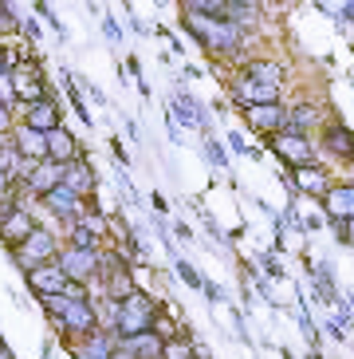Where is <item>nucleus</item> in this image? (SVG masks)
Returning <instances> with one entry per match:
<instances>
[{"instance_id":"obj_8","label":"nucleus","mask_w":354,"mask_h":359,"mask_svg":"<svg viewBox=\"0 0 354 359\" xmlns=\"http://www.w3.org/2000/svg\"><path fill=\"white\" fill-rule=\"evenodd\" d=\"M36 201H40L43 210L59 222V229H71V225L87 213V198H83V194H75L71 186H63V182L55 186V190H48L43 198H36Z\"/></svg>"},{"instance_id":"obj_22","label":"nucleus","mask_w":354,"mask_h":359,"mask_svg":"<svg viewBox=\"0 0 354 359\" xmlns=\"http://www.w3.org/2000/svg\"><path fill=\"white\" fill-rule=\"evenodd\" d=\"M323 123H327V115L315 99H295V103H288V127L315 130V127H323Z\"/></svg>"},{"instance_id":"obj_28","label":"nucleus","mask_w":354,"mask_h":359,"mask_svg":"<svg viewBox=\"0 0 354 359\" xmlns=\"http://www.w3.org/2000/svg\"><path fill=\"white\" fill-rule=\"evenodd\" d=\"M174 273H177V280L185 288H193V292H201V285H205V276L193 269V261H185V257H174Z\"/></svg>"},{"instance_id":"obj_9","label":"nucleus","mask_w":354,"mask_h":359,"mask_svg":"<svg viewBox=\"0 0 354 359\" xmlns=\"http://www.w3.org/2000/svg\"><path fill=\"white\" fill-rule=\"evenodd\" d=\"M55 327L71 339H83V336H91V332H99V327H103V316H99L94 296L91 300H71V304L63 308V316L55 320Z\"/></svg>"},{"instance_id":"obj_35","label":"nucleus","mask_w":354,"mask_h":359,"mask_svg":"<svg viewBox=\"0 0 354 359\" xmlns=\"http://www.w3.org/2000/svg\"><path fill=\"white\" fill-rule=\"evenodd\" d=\"M154 332H157V336H162V339H174V336H181V327H177V324H174V320H169V316H166V312H162V308H157V320H154Z\"/></svg>"},{"instance_id":"obj_11","label":"nucleus","mask_w":354,"mask_h":359,"mask_svg":"<svg viewBox=\"0 0 354 359\" xmlns=\"http://www.w3.org/2000/svg\"><path fill=\"white\" fill-rule=\"evenodd\" d=\"M8 75H12V83H16V95H20V103H36V99H48V95H52L43 67L36 64V60H28V55H20V60L8 67Z\"/></svg>"},{"instance_id":"obj_4","label":"nucleus","mask_w":354,"mask_h":359,"mask_svg":"<svg viewBox=\"0 0 354 359\" xmlns=\"http://www.w3.org/2000/svg\"><path fill=\"white\" fill-rule=\"evenodd\" d=\"M283 186H288V194L292 198H311V201H323V194L331 190V170L323 166V162H307V166H292L280 174Z\"/></svg>"},{"instance_id":"obj_12","label":"nucleus","mask_w":354,"mask_h":359,"mask_svg":"<svg viewBox=\"0 0 354 359\" xmlns=\"http://www.w3.org/2000/svg\"><path fill=\"white\" fill-rule=\"evenodd\" d=\"M319 150H323L327 158L354 166V130L346 127L343 118H334V115H331L323 127H319Z\"/></svg>"},{"instance_id":"obj_29","label":"nucleus","mask_w":354,"mask_h":359,"mask_svg":"<svg viewBox=\"0 0 354 359\" xmlns=\"http://www.w3.org/2000/svg\"><path fill=\"white\" fill-rule=\"evenodd\" d=\"M193 355H197V344L189 339V332L166 339V355H162V359H193Z\"/></svg>"},{"instance_id":"obj_42","label":"nucleus","mask_w":354,"mask_h":359,"mask_svg":"<svg viewBox=\"0 0 354 359\" xmlns=\"http://www.w3.org/2000/svg\"><path fill=\"white\" fill-rule=\"evenodd\" d=\"M79 87H83V91H87V95H91V99H94V103H99V107H106V95H103V91H99V87H94V83H87L83 75H79Z\"/></svg>"},{"instance_id":"obj_20","label":"nucleus","mask_w":354,"mask_h":359,"mask_svg":"<svg viewBox=\"0 0 354 359\" xmlns=\"http://www.w3.org/2000/svg\"><path fill=\"white\" fill-rule=\"evenodd\" d=\"M115 344H118V336L111 332V327H99V332H91V336H83V339H75V359H111L115 355Z\"/></svg>"},{"instance_id":"obj_38","label":"nucleus","mask_w":354,"mask_h":359,"mask_svg":"<svg viewBox=\"0 0 354 359\" xmlns=\"http://www.w3.org/2000/svg\"><path fill=\"white\" fill-rule=\"evenodd\" d=\"M232 327H236L240 344H252V332H248V324H244V312H236V308H232Z\"/></svg>"},{"instance_id":"obj_52","label":"nucleus","mask_w":354,"mask_h":359,"mask_svg":"<svg viewBox=\"0 0 354 359\" xmlns=\"http://www.w3.org/2000/svg\"><path fill=\"white\" fill-rule=\"evenodd\" d=\"M154 4H169V0H154Z\"/></svg>"},{"instance_id":"obj_21","label":"nucleus","mask_w":354,"mask_h":359,"mask_svg":"<svg viewBox=\"0 0 354 359\" xmlns=\"http://www.w3.org/2000/svg\"><path fill=\"white\" fill-rule=\"evenodd\" d=\"M12 142H16V150H20L24 158H36V162L48 158V135L28 127V123H16L12 127Z\"/></svg>"},{"instance_id":"obj_33","label":"nucleus","mask_w":354,"mask_h":359,"mask_svg":"<svg viewBox=\"0 0 354 359\" xmlns=\"http://www.w3.org/2000/svg\"><path fill=\"white\" fill-rule=\"evenodd\" d=\"M260 269H264V276H268V280H280V276H283L280 249H264V253H260Z\"/></svg>"},{"instance_id":"obj_31","label":"nucleus","mask_w":354,"mask_h":359,"mask_svg":"<svg viewBox=\"0 0 354 359\" xmlns=\"http://www.w3.org/2000/svg\"><path fill=\"white\" fill-rule=\"evenodd\" d=\"M295 324H299V332H303V339H307V344H311V348H319V336H315V324H311V312H307V300H295Z\"/></svg>"},{"instance_id":"obj_27","label":"nucleus","mask_w":354,"mask_h":359,"mask_svg":"<svg viewBox=\"0 0 354 359\" xmlns=\"http://www.w3.org/2000/svg\"><path fill=\"white\" fill-rule=\"evenodd\" d=\"M20 150H16V142H12V135H0V170L4 174H12V182H16V166H20Z\"/></svg>"},{"instance_id":"obj_7","label":"nucleus","mask_w":354,"mask_h":359,"mask_svg":"<svg viewBox=\"0 0 354 359\" xmlns=\"http://www.w3.org/2000/svg\"><path fill=\"white\" fill-rule=\"evenodd\" d=\"M229 95H232V107H248V103H276L283 99V83H268V79H256L248 72H232L229 79Z\"/></svg>"},{"instance_id":"obj_6","label":"nucleus","mask_w":354,"mask_h":359,"mask_svg":"<svg viewBox=\"0 0 354 359\" xmlns=\"http://www.w3.org/2000/svg\"><path fill=\"white\" fill-rule=\"evenodd\" d=\"M240 123L252 130L256 138H268L276 130L288 127V99H276V103H248V107H236Z\"/></svg>"},{"instance_id":"obj_34","label":"nucleus","mask_w":354,"mask_h":359,"mask_svg":"<svg viewBox=\"0 0 354 359\" xmlns=\"http://www.w3.org/2000/svg\"><path fill=\"white\" fill-rule=\"evenodd\" d=\"M201 292H205V300H208V304H213V308L229 304V296H225V288H220L217 280H208V276H205V285H201Z\"/></svg>"},{"instance_id":"obj_26","label":"nucleus","mask_w":354,"mask_h":359,"mask_svg":"<svg viewBox=\"0 0 354 359\" xmlns=\"http://www.w3.org/2000/svg\"><path fill=\"white\" fill-rule=\"evenodd\" d=\"M63 233H67V245H79V249H103V241H106L103 233L94 229L91 222H83V217H79L71 229H63Z\"/></svg>"},{"instance_id":"obj_17","label":"nucleus","mask_w":354,"mask_h":359,"mask_svg":"<svg viewBox=\"0 0 354 359\" xmlns=\"http://www.w3.org/2000/svg\"><path fill=\"white\" fill-rule=\"evenodd\" d=\"M36 225H40V222L31 217V205H16V210L0 222V245H4V249H16V245L36 229Z\"/></svg>"},{"instance_id":"obj_3","label":"nucleus","mask_w":354,"mask_h":359,"mask_svg":"<svg viewBox=\"0 0 354 359\" xmlns=\"http://www.w3.org/2000/svg\"><path fill=\"white\" fill-rule=\"evenodd\" d=\"M157 320V300L142 288L118 300L115 304V336H138V332H150Z\"/></svg>"},{"instance_id":"obj_44","label":"nucleus","mask_w":354,"mask_h":359,"mask_svg":"<svg viewBox=\"0 0 354 359\" xmlns=\"http://www.w3.org/2000/svg\"><path fill=\"white\" fill-rule=\"evenodd\" d=\"M126 72L134 75V83H138V79H142V60H138V55H126Z\"/></svg>"},{"instance_id":"obj_46","label":"nucleus","mask_w":354,"mask_h":359,"mask_svg":"<svg viewBox=\"0 0 354 359\" xmlns=\"http://www.w3.org/2000/svg\"><path fill=\"white\" fill-rule=\"evenodd\" d=\"M130 28H134L138 36H150V24H146V20H138V16H130Z\"/></svg>"},{"instance_id":"obj_25","label":"nucleus","mask_w":354,"mask_h":359,"mask_svg":"<svg viewBox=\"0 0 354 359\" xmlns=\"http://www.w3.org/2000/svg\"><path fill=\"white\" fill-rule=\"evenodd\" d=\"M59 79H63V91H67V99H71V111L79 115V123H83V127H94L91 111H87V99H83V87L75 83V72H59Z\"/></svg>"},{"instance_id":"obj_48","label":"nucleus","mask_w":354,"mask_h":359,"mask_svg":"<svg viewBox=\"0 0 354 359\" xmlns=\"http://www.w3.org/2000/svg\"><path fill=\"white\" fill-rule=\"evenodd\" d=\"M12 186H16V182H12V174H4V170H0V198H4V194H8Z\"/></svg>"},{"instance_id":"obj_39","label":"nucleus","mask_w":354,"mask_h":359,"mask_svg":"<svg viewBox=\"0 0 354 359\" xmlns=\"http://www.w3.org/2000/svg\"><path fill=\"white\" fill-rule=\"evenodd\" d=\"M225 142H229V154H248V142H244V135H240V130H229V135H225Z\"/></svg>"},{"instance_id":"obj_18","label":"nucleus","mask_w":354,"mask_h":359,"mask_svg":"<svg viewBox=\"0 0 354 359\" xmlns=\"http://www.w3.org/2000/svg\"><path fill=\"white\" fill-rule=\"evenodd\" d=\"M118 348L130 359H162L166 355V339L150 327V332H138V336H118Z\"/></svg>"},{"instance_id":"obj_23","label":"nucleus","mask_w":354,"mask_h":359,"mask_svg":"<svg viewBox=\"0 0 354 359\" xmlns=\"http://www.w3.org/2000/svg\"><path fill=\"white\" fill-rule=\"evenodd\" d=\"M264 12H268V4H264V0H229V12H225V20H236L240 28H248V32H260Z\"/></svg>"},{"instance_id":"obj_51","label":"nucleus","mask_w":354,"mask_h":359,"mask_svg":"<svg viewBox=\"0 0 354 359\" xmlns=\"http://www.w3.org/2000/svg\"><path fill=\"white\" fill-rule=\"evenodd\" d=\"M264 4H268V8H276V4H283V0H264Z\"/></svg>"},{"instance_id":"obj_19","label":"nucleus","mask_w":354,"mask_h":359,"mask_svg":"<svg viewBox=\"0 0 354 359\" xmlns=\"http://www.w3.org/2000/svg\"><path fill=\"white\" fill-rule=\"evenodd\" d=\"M63 186H71V190L83 194V198H91V194L99 190V170L91 166L87 154H79L75 162H67V170H63Z\"/></svg>"},{"instance_id":"obj_2","label":"nucleus","mask_w":354,"mask_h":359,"mask_svg":"<svg viewBox=\"0 0 354 359\" xmlns=\"http://www.w3.org/2000/svg\"><path fill=\"white\" fill-rule=\"evenodd\" d=\"M264 147L283 162V170L292 166H307V162H319V142L311 138V130H295V127H283L276 135L260 138Z\"/></svg>"},{"instance_id":"obj_50","label":"nucleus","mask_w":354,"mask_h":359,"mask_svg":"<svg viewBox=\"0 0 354 359\" xmlns=\"http://www.w3.org/2000/svg\"><path fill=\"white\" fill-rule=\"evenodd\" d=\"M346 237H351V245H354V217L346 222Z\"/></svg>"},{"instance_id":"obj_15","label":"nucleus","mask_w":354,"mask_h":359,"mask_svg":"<svg viewBox=\"0 0 354 359\" xmlns=\"http://www.w3.org/2000/svg\"><path fill=\"white\" fill-rule=\"evenodd\" d=\"M319 205H323L327 222H351L354 217V182H334Z\"/></svg>"},{"instance_id":"obj_13","label":"nucleus","mask_w":354,"mask_h":359,"mask_svg":"<svg viewBox=\"0 0 354 359\" xmlns=\"http://www.w3.org/2000/svg\"><path fill=\"white\" fill-rule=\"evenodd\" d=\"M24 285H28L31 296H52L67 288V273L59 269V261H43V264H31L24 273Z\"/></svg>"},{"instance_id":"obj_16","label":"nucleus","mask_w":354,"mask_h":359,"mask_svg":"<svg viewBox=\"0 0 354 359\" xmlns=\"http://www.w3.org/2000/svg\"><path fill=\"white\" fill-rule=\"evenodd\" d=\"M63 170H67V162H55V158L36 162L31 174H28V182H24V190H28L31 198H43L48 190H55V186L63 182Z\"/></svg>"},{"instance_id":"obj_37","label":"nucleus","mask_w":354,"mask_h":359,"mask_svg":"<svg viewBox=\"0 0 354 359\" xmlns=\"http://www.w3.org/2000/svg\"><path fill=\"white\" fill-rule=\"evenodd\" d=\"M12 127H16V111L0 99V135H12Z\"/></svg>"},{"instance_id":"obj_49","label":"nucleus","mask_w":354,"mask_h":359,"mask_svg":"<svg viewBox=\"0 0 354 359\" xmlns=\"http://www.w3.org/2000/svg\"><path fill=\"white\" fill-rule=\"evenodd\" d=\"M343 304H346V308H351V312H354V292H346V296H343Z\"/></svg>"},{"instance_id":"obj_32","label":"nucleus","mask_w":354,"mask_h":359,"mask_svg":"<svg viewBox=\"0 0 354 359\" xmlns=\"http://www.w3.org/2000/svg\"><path fill=\"white\" fill-rule=\"evenodd\" d=\"M201 150H205V158L213 162V170H229V150L220 147L217 135H205V147Z\"/></svg>"},{"instance_id":"obj_41","label":"nucleus","mask_w":354,"mask_h":359,"mask_svg":"<svg viewBox=\"0 0 354 359\" xmlns=\"http://www.w3.org/2000/svg\"><path fill=\"white\" fill-rule=\"evenodd\" d=\"M303 229H307V233L327 229V213H307V217H303Z\"/></svg>"},{"instance_id":"obj_45","label":"nucleus","mask_w":354,"mask_h":359,"mask_svg":"<svg viewBox=\"0 0 354 359\" xmlns=\"http://www.w3.org/2000/svg\"><path fill=\"white\" fill-rule=\"evenodd\" d=\"M174 237L177 241H193V229H189L185 222H174Z\"/></svg>"},{"instance_id":"obj_10","label":"nucleus","mask_w":354,"mask_h":359,"mask_svg":"<svg viewBox=\"0 0 354 359\" xmlns=\"http://www.w3.org/2000/svg\"><path fill=\"white\" fill-rule=\"evenodd\" d=\"M59 269L67 273V280H83L94 285L99 276V264H103V249H79V245H59Z\"/></svg>"},{"instance_id":"obj_40","label":"nucleus","mask_w":354,"mask_h":359,"mask_svg":"<svg viewBox=\"0 0 354 359\" xmlns=\"http://www.w3.org/2000/svg\"><path fill=\"white\" fill-rule=\"evenodd\" d=\"M20 32L28 36L31 43H40V40H43V28H40L36 20H31V16H24V20H20Z\"/></svg>"},{"instance_id":"obj_24","label":"nucleus","mask_w":354,"mask_h":359,"mask_svg":"<svg viewBox=\"0 0 354 359\" xmlns=\"http://www.w3.org/2000/svg\"><path fill=\"white\" fill-rule=\"evenodd\" d=\"M79 154H83L79 138L63 127V123H59L55 130H48V158H55V162H75Z\"/></svg>"},{"instance_id":"obj_47","label":"nucleus","mask_w":354,"mask_h":359,"mask_svg":"<svg viewBox=\"0 0 354 359\" xmlns=\"http://www.w3.org/2000/svg\"><path fill=\"white\" fill-rule=\"evenodd\" d=\"M150 201H154V210H157V213H166V210H169V201H166V198H162V194H157V190H154V194H150Z\"/></svg>"},{"instance_id":"obj_43","label":"nucleus","mask_w":354,"mask_h":359,"mask_svg":"<svg viewBox=\"0 0 354 359\" xmlns=\"http://www.w3.org/2000/svg\"><path fill=\"white\" fill-rule=\"evenodd\" d=\"M111 154L118 158V166H122V170H130V158H126V150H122V142H118V138H111Z\"/></svg>"},{"instance_id":"obj_14","label":"nucleus","mask_w":354,"mask_h":359,"mask_svg":"<svg viewBox=\"0 0 354 359\" xmlns=\"http://www.w3.org/2000/svg\"><path fill=\"white\" fill-rule=\"evenodd\" d=\"M20 123H28V127H36V130H55L63 123V107H59V99L55 95H48V99H36V103H24L20 107Z\"/></svg>"},{"instance_id":"obj_1","label":"nucleus","mask_w":354,"mask_h":359,"mask_svg":"<svg viewBox=\"0 0 354 359\" xmlns=\"http://www.w3.org/2000/svg\"><path fill=\"white\" fill-rule=\"evenodd\" d=\"M181 32L197 43L205 55H213L217 64H244V52L252 48L256 32L240 28L236 20H225V16H201V12H181L177 16Z\"/></svg>"},{"instance_id":"obj_36","label":"nucleus","mask_w":354,"mask_h":359,"mask_svg":"<svg viewBox=\"0 0 354 359\" xmlns=\"http://www.w3.org/2000/svg\"><path fill=\"white\" fill-rule=\"evenodd\" d=\"M103 36H106L111 43H122V24H118L111 12H103Z\"/></svg>"},{"instance_id":"obj_5","label":"nucleus","mask_w":354,"mask_h":359,"mask_svg":"<svg viewBox=\"0 0 354 359\" xmlns=\"http://www.w3.org/2000/svg\"><path fill=\"white\" fill-rule=\"evenodd\" d=\"M8 253H12V261H16V269L28 273L31 264H43V261H55V257H59V237H55V229H48V225H36V229H31L16 249H8Z\"/></svg>"},{"instance_id":"obj_30","label":"nucleus","mask_w":354,"mask_h":359,"mask_svg":"<svg viewBox=\"0 0 354 359\" xmlns=\"http://www.w3.org/2000/svg\"><path fill=\"white\" fill-rule=\"evenodd\" d=\"M181 12H201V16H225L229 0H177Z\"/></svg>"}]
</instances>
